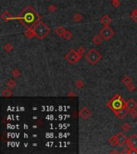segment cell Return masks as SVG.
<instances>
[{
    "instance_id": "7",
    "label": "cell",
    "mask_w": 137,
    "mask_h": 154,
    "mask_svg": "<svg viewBox=\"0 0 137 154\" xmlns=\"http://www.w3.org/2000/svg\"><path fill=\"white\" fill-rule=\"evenodd\" d=\"M126 144L129 148H137V135L136 134L131 135V136L127 139Z\"/></svg>"
},
{
    "instance_id": "15",
    "label": "cell",
    "mask_w": 137,
    "mask_h": 154,
    "mask_svg": "<svg viewBox=\"0 0 137 154\" xmlns=\"http://www.w3.org/2000/svg\"><path fill=\"white\" fill-rule=\"evenodd\" d=\"M2 19H4L5 21H9V20H11V19H14V18L11 15V14L9 13V12H7V11H5L3 12V13L2 14Z\"/></svg>"
},
{
    "instance_id": "21",
    "label": "cell",
    "mask_w": 137,
    "mask_h": 154,
    "mask_svg": "<svg viewBox=\"0 0 137 154\" xmlns=\"http://www.w3.org/2000/svg\"><path fill=\"white\" fill-rule=\"evenodd\" d=\"M130 17H131V19L135 22V23H137V9H135L134 11L131 12Z\"/></svg>"
},
{
    "instance_id": "11",
    "label": "cell",
    "mask_w": 137,
    "mask_h": 154,
    "mask_svg": "<svg viewBox=\"0 0 137 154\" xmlns=\"http://www.w3.org/2000/svg\"><path fill=\"white\" fill-rule=\"evenodd\" d=\"M112 20L111 17L108 14H104L102 18L100 19V23L104 26H109V24L112 23Z\"/></svg>"
},
{
    "instance_id": "16",
    "label": "cell",
    "mask_w": 137,
    "mask_h": 154,
    "mask_svg": "<svg viewBox=\"0 0 137 154\" xmlns=\"http://www.w3.org/2000/svg\"><path fill=\"white\" fill-rule=\"evenodd\" d=\"M103 41V37H101L100 35H95L93 38V43L95 45H100Z\"/></svg>"
},
{
    "instance_id": "30",
    "label": "cell",
    "mask_w": 137,
    "mask_h": 154,
    "mask_svg": "<svg viewBox=\"0 0 137 154\" xmlns=\"http://www.w3.org/2000/svg\"><path fill=\"white\" fill-rule=\"evenodd\" d=\"M126 87H127V88L130 91H133L136 90V87H135L134 84H132L131 83H129V84H127V85H126Z\"/></svg>"
},
{
    "instance_id": "12",
    "label": "cell",
    "mask_w": 137,
    "mask_h": 154,
    "mask_svg": "<svg viewBox=\"0 0 137 154\" xmlns=\"http://www.w3.org/2000/svg\"><path fill=\"white\" fill-rule=\"evenodd\" d=\"M126 106L128 108L129 110H132L137 108V103L134 99H130L126 102Z\"/></svg>"
},
{
    "instance_id": "20",
    "label": "cell",
    "mask_w": 137,
    "mask_h": 154,
    "mask_svg": "<svg viewBox=\"0 0 137 154\" xmlns=\"http://www.w3.org/2000/svg\"><path fill=\"white\" fill-rule=\"evenodd\" d=\"M3 49H4L5 51L10 52V51H11L14 49V47H13V45H12L11 43H6V44L4 46Z\"/></svg>"
},
{
    "instance_id": "10",
    "label": "cell",
    "mask_w": 137,
    "mask_h": 154,
    "mask_svg": "<svg viewBox=\"0 0 137 154\" xmlns=\"http://www.w3.org/2000/svg\"><path fill=\"white\" fill-rule=\"evenodd\" d=\"M129 112H130V110L128 109V108H127V106H125V107L123 108L122 109L117 113L116 116H118L119 119L123 120V119H124V118L127 116V115L128 114Z\"/></svg>"
},
{
    "instance_id": "1",
    "label": "cell",
    "mask_w": 137,
    "mask_h": 154,
    "mask_svg": "<svg viewBox=\"0 0 137 154\" xmlns=\"http://www.w3.org/2000/svg\"><path fill=\"white\" fill-rule=\"evenodd\" d=\"M14 19H18L26 27H32L38 21H40V15L32 6L28 5L21 11L19 15L14 18Z\"/></svg>"
},
{
    "instance_id": "35",
    "label": "cell",
    "mask_w": 137,
    "mask_h": 154,
    "mask_svg": "<svg viewBox=\"0 0 137 154\" xmlns=\"http://www.w3.org/2000/svg\"><path fill=\"white\" fill-rule=\"evenodd\" d=\"M119 153V152H118L117 150H113L112 152V153Z\"/></svg>"
},
{
    "instance_id": "26",
    "label": "cell",
    "mask_w": 137,
    "mask_h": 154,
    "mask_svg": "<svg viewBox=\"0 0 137 154\" xmlns=\"http://www.w3.org/2000/svg\"><path fill=\"white\" fill-rule=\"evenodd\" d=\"M12 76H13L14 78H18L20 76V71H19V70L14 68L13 71H12Z\"/></svg>"
},
{
    "instance_id": "6",
    "label": "cell",
    "mask_w": 137,
    "mask_h": 154,
    "mask_svg": "<svg viewBox=\"0 0 137 154\" xmlns=\"http://www.w3.org/2000/svg\"><path fill=\"white\" fill-rule=\"evenodd\" d=\"M76 54L77 52L75 50H71L65 55V59H66L70 64H75L76 63Z\"/></svg>"
},
{
    "instance_id": "33",
    "label": "cell",
    "mask_w": 137,
    "mask_h": 154,
    "mask_svg": "<svg viewBox=\"0 0 137 154\" xmlns=\"http://www.w3.org/2000/svg\"><path fill=\"white\" fill-rule=\"evenodd\" d=\"M136 153L137 154V148H131L129 150V154H135Z\"/></svg>"
},
{
    "instance_id": "5",
    "label": "cell",
    "mask_w": 137,
    "mask_h": 154,
    "mask_svg": "<svg viewBox=\"0 0 137 154\" xmlns=\"http://www.w3.org/2000/svg\"><path fill=\"white\" fill-rule=\"evenodd\" d=\"M100 34L103 37V39L108 40L112 37L113 35H114V31H113L109 26H105L104 27H103L100 30Z\"/></svg>"
},
{
    "instance_id": "22",
    "label": "cell",
    "mask_w": 137,
    "mask_h": 154,
    "mask_svg": "<svg viewBox=\"0 0 137 154\" xmlns=\"http://www.w3.org/2000/svg\"><path fill=\"white\" fill-rule=\"evenodd\" d=\"M122 82L125 84V85H127V84L131 83L132 80L129 76H125V77H124V79H122Z\"/></svg>"
},
{
    "instance_id": "36",
    "label": "cell",
    "mask_w": 137,
    "mask_h": 154,
    "mask_svg": "<svg viewBox=\"0 0 137 154\" xmlns=\"http://www.w3.org/2000/svg\"></svg>"
},
{
    "instance_id": "29",
    "label": "cell",
    "mask_w": 137,
    "mask_h": 154,
    "mask_svg": "<svg viewBox=\"0 0 137 154\" xmlns=\"http://www.w3.org/2000/svg\"><path fill=\"white\" fill-rule=\"evenodd\" d=\"M111 1L112 2L113 6L115 7V8H118V7L120 6V2L119 0H111Z\"/></svg>"
},
{
    "instance_id": "32",
    "label": "cell",
    "mask_w": 137,
    "mask_h": 154,
    "mask_svg": "<svg viewBox=\"0 0 137 154\" xmlns=\"http://www.w3.org/2000/svg\"><path fill=\"white\" fill-rule=\"evenodd\" d=\"M78 52L80 55H83V53L85 52V48H84L83 47H79V49H78Z\"/></svg>"
},
{
    "instance_id": "9",
    "label": "cell",
    "mask_w": 137,
    "mask_h": 154,
    "mask_svg": "<svg viewBox=\"0 0 137 154\" xmlns=\"http://www.w3.org/2000/svg\"><path fill=\"white\" fill-rule=\"evenodd\" d=\"M91 116V111L89 110L87 107H83L80 110V112H79V116H80L82 119L84 120H87L88 118Z\"/></svg>"
},
{
    "instance_id": "4",
    "label": "cell",
    "mask_w": 137,
    "mask_h": 154,
    "mask_svg": "<svg viewBox=\"0 0 137 154\" xmlns=\"http://www.w3.org/2000/svg\"><path fill=\"white\" fill-rule=\"evenodd\" d=\"M101 57L102 56H101L100 53L96 49H94V48L89 51V52L85 56L86 59L92 65H95L97 64V63L101 59Z\"/></svg>"
},
{
    "instance_id": "13",
    "label": "cell",
    "mask_w": 137,
    "mask_h": 154,
    "mask_svg": "<svg viewBox=\"0 0 137 154\" xmlns=\"http://www.w3.org/2000/svg\"><path fill=\"white\" fill-rule=\"evenodd\" d=\"M24 35L26 38H32L34 36H35V31H34L32 27H27L26 29V31H24Z\"/></svg>"
},
{
    "instance_id": "2",
    "label": "cell",
    "mask_w": 137,
    "mask_h": 154,
    "mask_svg": "<svg viewBox=\"0 0 137 154\" xmlns=\"http://www.w3.org/2000/svg\"><path fill=\"white\" fill-rule=\"evenodd\" d=\"M107 106L108 108H110L113 111V112L116 115L123 108L126 106V102L123 100L119 94H116L115 96H113L112 100L107 103Z\"/></svg>"
},
{
    "instance_id": "31",
    "label": "cell",
    "mask_w": 137,
    "mask_h": 154,
    "mask_svg": "<svg viewBox=\"0 0 137 154\" xmlns=\"http://www.w3.org/2000/svg\"><path fill=\"white\" fill-rule=\"evenodd\" d=\"M48 10H49V11H50V12H55L57 10V7H56L55 5L52 4V5H50V6H49V7H48Z\"/></svg>"
},
{
    "instance_id": "18",
    "label": "cell",
    "mask_w": 137,
    "mask_h": 154,
    "mask_svg": "<svg viewBox=\"0 0 137 154\" xmlns=\"http://www.w3.org/2000/svg\"><path fill=\"white\" fill-rule=\"evenodd\" d=\"M109 142L111 144V145L115 147L116 144H118V141H117V136H113L110 138L109 140Z\"/></svg>"
},
{
    "instance_id": "19",
    "label": "cell",
    "mask_w": 137,
    "mask_h": 154,
    "mask_svg": "<svg viewBox=\"0 0 137 154\" xmlns=\"http://www.w3.org/2000/svg\"><path fill=\"white\" fill-rule=\"evenodd\" d=\"M6 84L10 88H15V86H16L15 81H14L13 79H9L6 82Z\"/></svg>"
},
{
    "instance_id": "25",
    "label": "cell",
    "mask_w": 137,
    "mask_h": 154,
    "mask_svg": "<svg viewBox=\"0 0 137 154\" xmlns=\"http://www.w3.org/2000/svg\"><path fill=\"white\" fill-rule=\"evenodd\" d=\"M75 85H76V87L78 88L81 89V88H83L84 87V83L81 80V79H79V80H77L75 82Z\"/></svg>"
},
{
    "instance_id": "8",
    "label": "cell",
    "mask_w": 137,
    "mask_h": 154,
    "mask_svg": "<svg viewBox=\"0 0 137 154\" xmlns=\"http://www.w3.org/2000/svg\"><path fill=\"white\" fill-rule=\"evenodd\" d=\"M116 136H117V141H118V145L119 147H122L123 145H124V144L127 143V138L124 135V132H119L116 134Z\"/></svg>"
},
{
    "instance_id": "23",
    "label": "cell",
    "mask_w": 137,
    "mask_h": 154,
    "mask_svg": "<svg viewBox=\"0 0 137 154\" xmlns=\"http://www.w3.org/2000/svg\"><path fill=\"white\" fill-rule=\"evenodd\" d=\"M72 37V34L70 32V31H66V32H65L64 34V35H63V38H64V39L65 40H67V41H68L71 39V38Z\"/></svg>"
},
{
    "instance_id": "14",
    "label": "cell",
    "mask_w": 137,
    "mask_h": 154,
    "mask_svg": "<svg viewBox=\"0 0 137 154\" xmlns=\"http://www.w3.org/2000/svg\"><path fill=\"white\" fill-rule=\"evenodd\" d=\"M55 32L56 33V35H59V37H63L64 34H65V32H66V30H65L62 26H58L57 28L55 29Z\"/></svg>"
},
{
    "instance_id": "34",
    "label": "cell",
    "mask_w": 137,
    "mask_h": 154,
    "mask_svg": "<svg viewBox=\"0 0 137 154\" xmlns=\"http://www.w3.org/2000/svg\"><path fill=\"white\" fill-rule=\"evenodd\" d=\"M129 150H130V148L127 147V148H124V150H123L121 152V153H127V154H129Z\"/></svg>"
},
{
    "instance_id": "28",
    "label": "cell",
    "mask_w": 137,
    "mask_h": 154,
    "mask_svg": "<svg viewBox=\"0 0 137 154\" xmlns=\"http://www.w3.org/2000/svg\"><path fill=\"white\" fill-rule=\"evenodd\" d=\"M130 115L131 116L132 118H136L137 117V108L130 110Z\"/></svg>"
},
{
    "instance_id": "17",
    "label": "cell",
    "mask_w": 137,
    "mask_h": 154,
    "mask_svg": "<svg viewBox=\"0 0 137 154\" xmlns=\"http://www.w3.org/2000/svg\"><path fill=\"white\" fill-rule=\"evenodd\" d=\"M12 95H13V93H12V91L10 89H4L2 92V96L3 97H10Z\"/></svg>"
},
{
    "instance_id": "27",
    "label": "cell",
    "mask_w": 137,
    "mask_h": 154,
    "mask_svg": "<svg viewBox=\"0 0 137 154\" xmlns=\"http://www.w3.org/2000/svg\"><path fill=\"white\" fill-rule=\"evenodd\" d=\"M82 15L79 13H76L74 15L73 17V19H74V20L75 21V22H79V21H81L82 20Z\"/></svg>"
},
{
    "instance_id": "24",
    "label": "cell",
    "mask_w": 137,
    "mask_h": 154,
    "mask_svg": "<svg viewBox=\"0 0 137 154\" xmlns=\"http://www.w3.org/2000/svg\"><path fill=\"white\" fill-rule=\"evenodd\" d=\"M121 128L124 132H128L129 130L131 129V126H130V124H127V123H124V124L122 125Z\"/></svg>"
},
{
    "instance_id": "3",
    "label": "cell",
    "mask_w": 137,
    "mask_h": 154,
    "mask_svg": "<svg viewBox=\"0 0 137 154\" xmlns=\"http://www.w3.org/2000/svg\"><path fill=\"white\" fill-rule=\"evenodd\" d=\"M33 30L35 31V36L38 37L39 39H43L50 31V28L48 27L47 25H46L42 21H38L33 26Z\"/></svg>"
}]
</instances>
